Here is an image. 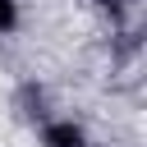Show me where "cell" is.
Returning <instances> with one entry per match:
<instances>
[{
	"mask_svg": "<svg viewBox=\"0 0 147 147\" xmlns=\"http://www.w3.org/2000/svg\"><path fill=\"white\" fill-rule=\"evenodd\" d=\"M46 147H83V129H74V124H51V129H46Z\"/></svg>",
	"mask_w": 147,
	"mask_h": 147,
	"instance_id": "6da1fadb",
	"label": "cell"
},
{
	"mask_svg": "<svg viewBox=\"0 0 147 147\" xmlns=\"http://www.w3.org/2000/svg\"><path fill=\"white\" fill-rule=\"evenodd\" d=\"M14 28V0H0V32Z\"/></svg>",
	"mask_w": 147,
	"mask_h": 147,
	"instance_id": "7a4b0ae2",
	"label": "cell"
},
{
	"mask_svg": "<svg viewBox=\"0 0 147 147\" xmlns=\"http://www.w3.org/2000/svg\"><path fill=\"white\" fill-rule=\"evenodd\" d=\"M101 5H106V9H115V5H119V0H101Z\"/></svg>",
	"mask_w": 147,
	"mask_h": 147,
	"instance_id": "3957f363",
	"label": "cell"
}]
</instances>
